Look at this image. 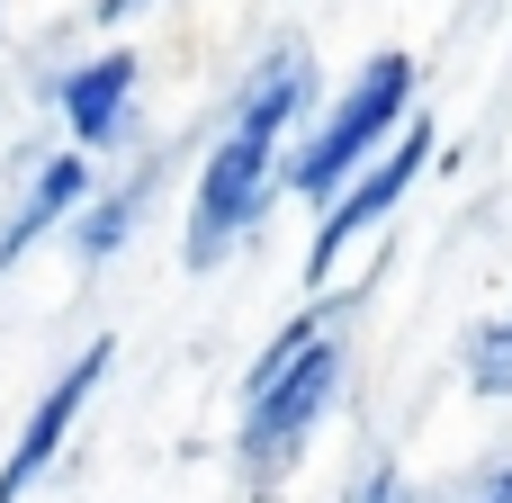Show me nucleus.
I'll return each mask as SVG.
<instances>
[{
  "mask_svg": "<svg viewBox=\"0 0 512 503\" xmlns=\"http://www.w3.org/2000/svg\"><path fill=\"white\" fill-rule=\"evenodd\" d=\"M351 315L360 306H306L243 369V477L252 486H270L279 468H297V450L315 441V423L342 405V378H351V333L342 324Z\"/></svg>",
  "mask_w": 512,
  "mask_h": 503,
  "instance_id": "1",
  "label": "nucleus"
},
{
  "mask_svg": "<svg viewBox=\"0 0 512 503\" xmlns=\"http://www.w3.org/2000/svg\"><path fill=\"white\" fill-rule=\"evenodd\" d=\"M279 144H288V126H270V117H225V135H216V153H207V171H198V198H189V234H180V261L189 270H216L261 216H270V198H279Z\"/></svg>",
  "mask_w": 512,
  "mask_h": 503,
  "instance_id": "2",
  "label": "nucleus"
},
{
  "mask_svg": "<svg viewBox=\"0 0 512 503\" xmlns=\"http://www.w3.org/2000/svg\"><path fill=\"white\" fill-rule=\"evenodd\" d=\"M405 117H414V54L387 45V54H369L360 81L324 108V126L288 153V189H306V198H342L351 171H360V162L405 126Z\"/></svg>",
  "mask_w": 512,
  "mask_h": 503,
  "instance_id": "3",
  "label": "nucleus"
},
{
  "mask_svg": "<svg viewBox=\"0 0 512 503\" xmlns=\"http://www.w3.org/2000/svg\"><path fill=\"white\" fill-rule=\"evenodd\" d=\"M432 144H441V135H432V117L414 108V117H405V126H396V135H387V144L351 171V189H342V198H324V225H315L306 279H333V270H342V252H351L360 234H378V225L405 207V189L432 171Z\"/></svg>",
  "mask_w": 512,
  "mask_h": 503,
  "instance_id": "4",
  "label": "nucleus"
},
{
  "mask_svg": "<svg viewBox=\"0 0 512 503\" xmlns=\"http://www.w3.org/2000/svg\"><path fill=\"white\" fill-rule=\"evenodd\" d=\"M108 360H117V342H81V360L36 396V414L18 423V450L0 459V503H27L45 477H54V459H63V441H72V423H81V405H90V387L108 378Z\"/></svg>",
  "mask_w": 512,
  "mask_h": 503,
  "instance_id": "5",
  "label": "nucleus"
},
{
  "mask_svg": "<svg viewBox=\"0 0 512 503\" xmlns=\"http://www.w3.org/2000/svg\"><path fill=\"white\" fill-rule=\"evenodd\" d=\"M54 108H63V126H72V144H81V153L126 144V126H135V54H126V45H108V54L72 63V72L54 81Z\"/></svg>",
  "mask_w": 512,
  "mask_h": 503,
  "instance_id": "6",
  "label": "nucleus"
},
{
  "mask_svg": "<svg viewBox=\"0 0 512 503\" xmlns=\"http://www.w3.org/2000/svg\"><path fill=\"white\" fill-rule=\"evenodd\" d=\"M90 189H99V171L81 162V144H72V153H45V162L27 171V189L9 198V216H0V270H9L27 243H45L54 225H72Z\"/></svg>",
  "mask_w": 512,
  "mask_h": 503,
  "instance_id": "7",
  "label": "nucleus"
},
{
  "mask_svg": "<svg viewBox=\"0 0 512 503\" xmlns=\"http://www.w3.org/2000/svg\"><path fill=\"white\" fill-rule=\"evenodd\" d=\"M144 207H153V171L117 180L108 198L90 189V198H81V216H72V252H81L90 270H99V261H117V252H126V234L144 225Z\"/></svg>",
  "mask_w": 512,
  "mask_h": 503,
  "instance_id": "8",
  "label": "nucleus"
},
{
  "mask_svg": "<svg viewBox=\"0 0 512 503\" xmlns=\"http://www.w3.org/2000/svg\"><path fill=\"white\" fill-rule=\"evenodd\" d=\"M468 387H477V396H512V315H495V324L468 342Z\"/></svg>",
  "mask_w": 512,
  "mask_h": 503,
  "instance_id": "9",
  "label": "nucleus"
},
{
  "mask_svg": "<svg viewBox=\"0 0 512 503\" xmlns=\"http://www.w3.org/2000/svg\"><path fill=\"white\" fill-rule=\"evenodd\" d=\"M342 503H423V495H414V477H405L396 459H369V468L351 477V495H342Z\"/></svg>",
  "mask_w": 512,
  "mask_h": 503,
  "instance_id": "10",
  "label": "nucleus"
},
{
  "mask_svg": "<svg viewBox=\"0 0 512 503\" xmlns=\"http://www.w3.org/2000/svg\"><path fill=\"white\" fill-rule=\"evenodd\" d=\"M450 503H512V459H486V468H468V477L450 486Z\"/></svg>",
  "mask_w": 512,
  "mask_h": 503,
  "instance_id": "11",
  "label": "nucleus"
},
{
  "mask_svg": "<svg viewBox=\"0 0 512 503\" xmlns=\"http://www.w3.org/2000/svg\"><path fill=\"white\" fill-rule=\"evenodd\" d=\"M135 9H144V0H99V27H126Z\"/></svg>",
  "mask_w": 512,
  "mask_h": 503,
  "instance_id": "12",
  "label": "nucleus"
}]
</instances>
